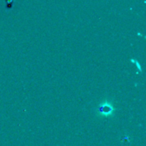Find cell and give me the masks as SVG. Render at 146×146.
<instances>
[{"label":"cell","mask_w":146,"mask_h":146,"mask_svg":"<svg viewBox=\"0 0 146 146\" xmlns=\"http://www.w3.org/2000/svg\"><path fill=\"white\" fill-rule=\"evenodd\" d=\"M115 112V108L111 101L104 100L99 104V105L96 109V113L100 117H110L114 115Z\"/></svg>","instance_id":"1"}]
</instances>
